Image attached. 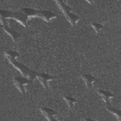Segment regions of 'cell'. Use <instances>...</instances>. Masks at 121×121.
Masks as SVG:
<instances>
[{"label":"cell","instance_id":"2","mask_svg":"<svg viewBox=\"0 0 121 121\" xmlns=\"http://www.w3.org/2000/svg\"><path fill=\"white\" fill-rule=\"evenodd\" d=\"M0 17L5 19H14L24 26H26V23L28 20L26 16L21 12H10L1 10Z\"/></svg>","mask_w":121,"mask_h":121},{"label":"cell","instance_id":"4","mask_svg":"<svg viewBox=\"0 0 121 121\" xmlns=\"http://www.w3.org/2000/svg\"><path fill=\"white\" fill-rule=\"evenodd\" d=\"M13 81L15 86L22 94L26 92V86L31 82V81L28 79L18 77H15L13 78Z\"/></svg>","mask_w":121,"mask_h":121},{"label":"cell","instance_id":"10","mask_svg":"<svg viewBox=\"0 0 121 121\" xmlns=\"http://www.w3.org/2000/svg\"><path fill=\"white\" fill-rule=\"evenodd\" d=\"M21 10L22 11V12L26 16L28 20L31 19L32 17H38L39 10L29 8H23L21 9Z\"/></svg>","mask_w":121,"mask_h":121},{"label":"cell","instance_id":"14","mask_svg":"<svg viewBox=\"0 0 121 121\" xmlns=\"http://www.w3.org/2000/svg\"><path fill=\"white\" fill-rule=\"evenodd\" d=\"M106 109L107 111H108L110 112L113 114L114 116L116 117L117 118H119V120H120L121 117H120V111H119L115 108H112L110 107L107 106Z\"/></svg>","mask_w":121,"mask_h":121},{"label":"cell","instance_id":"9","mask_svg":"<svg viewBox=\"0 0 121 121\" xmlns=\"http://www.w3.org/2000/svg\"><path fill=\"white\" fill-rule=\"evenodd\" d=\"M98 94L107 104H111L112 99L114 97L112 93L104 90H99L98 91Z\"/></svg>","mask_w":121,"mask_h":121},{"label":"cell","instance_id":"12","mask_svg":"<svg viewBox=\"0 0 121 121\" xmlns=\"http://www.w3.org/2000/svg\"><path fill=\"white\" fill-rule=\"evenodd\" d=\"M4 55L7 58L9 61L16 60L18 57L19 54L17 52L13 51H8L4 52Z\"/></svg>","mask_w":121,"mask_h":121},{"label":"cell","instance_id":"5","mask_svg":"<svg viewBox=\"0 0 121 121\" xmlns=\"http://www.w3.org/2000/svg\"><path fill=\"white\" fill-rule=\"evenodd\" d=\"M36 78L43 86L44 88H48L49 87L48 82L52 80L54 78V77L48 74L40 73H37L36 75Z\"/></svg>","mask_w":121,"mask_h":121},{"label":"cell","instance_id":"7","mask_svg":"<svg viewBox=\"0 0 121 121\" xmlns=\"http://www.w3.org/2000/svg\"><path fill=\"white\" fill-rule=\"evenodd\" d=\"M1 24L3 26V28L5 30V31L9 34L12 38L13 40L14 41H15L16 39L19 36V35L17 32L13 31V30L11 29L8 26L7 22L5 20V19L1 17Z\"/></svg>","mask_w":121,"mask_h":121},{"label":"cell","instance_id":"13","mask_svg":"<svg viewBox=\"0 0 121 121\" xmlns=\"http://www.w3.org/2000/svg\"><path fill=\"white\" fill-rule=\"evenodd\" d=\"M63 99L66 102L69 106L70 108L72 107L77 102V100L75 98L69 96H64Z\"/></svg>","mask_w":121,"mask_h":121},{"label":"cell","instance_id":"11","mask_svg":"<svg viewBox=\"0 0 121 121\" xmlns=\"http://www.w3.org/2000/svg\"><path fill=\"white\" fill-rule=\"evenodd\" d=\"M81 78L84 81L86 86L88 88H90L93 86V83L95 80V77L89 74L83 75L81 76Z\"/></svg>","mask_w":121,"mask_h":121},{"label":"cell","instance_id":"1","mask_svg":"<svg viewBox=\"0 0 121 121\" xmlns=\"http://www.w3.org/2000/svg\"><path fill=\"white\" fill-rule=\"evenodd\" d=\"M55 2L69 23L73 26H76L79 20V17L74 14L72 12L71 8L63 1L57 0Z\"/></svg>","mask_w":121,"mask_h":121},{"label":"cell","instance_id":"6","mask_svg":"<svg viewBox=\"0 0 121 121\" xmlns=\"http://www.w3.org/2000/svg\"><path fill=\"white\" fill-rule=\"evenodd\" d=\"M40 111L42 114L48 121H57L56 118L57 113L52 109L43 107L40 108Z\"/></svg>","mask_w":121,"mask_h":121},{"label":"cell","instance_id":"15","mask_svg":"<svg viewBox=\"0 0 121 121\" xmlns=\"http://www.w3.org/2000/svg\"><path fill=\"white\" fill-rule=\"evenodd\" d=\"M91 26L95 31L98 33L99 31L103 28L104 25L102 24H98V23H93L91 24Z\"/></svg>","mask_w":121,"mask_h":121},{"label":"cell","instance_id":"8","mask_svg":"<svg viewBox=\"0 0 121 121\" xmlns=\"http://www.w3.org/2000/svg\"><path fill=\"white\" fill-rule=\"evenodd\" d=\"M38 17L43 19L45 21L49 22L52 19L55 18L57 16L55 14L48 11H39Z\"/></svg>","mask_w":121,"mask_h":121},{"label":"cell","instance_id":"3","mask_svg":"<svg viewBox=\"0 0 121 121\" xmlns=\"http://www.w3.org/2000/svg\"><path fill=\"white\" fill-rule=\"evenodd\" d=\"M9 62L23 75L27 78L30 79H32L36 78V74L35 73L32 72L29 69L26 67L24 65L17 61L16 60L10 61Z\"/></svg>","mask_w":121,"mask_h":121}]
</instances>
